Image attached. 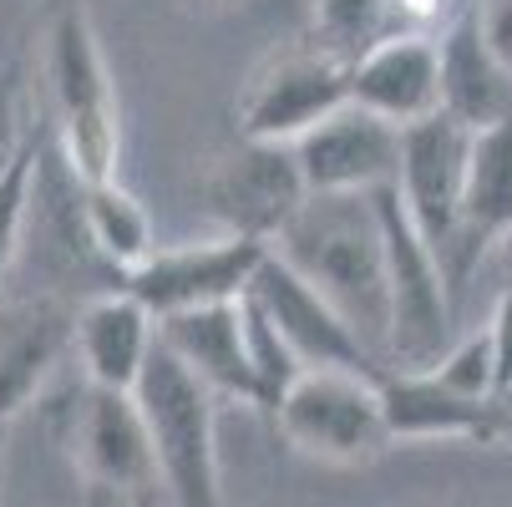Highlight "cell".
I'll return each mask as SVG.
<instances>
[{
  "label": "cell",
  "mask_w": 512,
  "mask_h": 507,
  "mask_svg": "<svg viewBox=\"0 0 512 507\" xmlns=\"http://www.w3.org/2000/svg\"><path fill=\"white\" fill-rule=\"evenodd\" d=\"M41 61L51 92V142L82 183L117 178L122 112L87 0H41Z\"/></svg>",
  "instance_id": "cell-2"
},
{
  "label": "cell",
  "mask_w": 512,
  "mask_h": 507,
  "mask_svg": "<svg viewBox=\"0 0 512 507\" xmlns=\"http://www.w3.org/2000/svg\"><path fill=\"white\" fill-rule=\"evenodd\" d=\"M269 249L305 274L376 355L386 350V249L371 193H305Z\"/></svg>",
  "instance_id": "cell-1"
},
{
  "label": "cell",
  "mask_w": 512,
  "mask_h": 507,
  "mask_svg": "<svg viewBox=\"0 0 512 507\" xmlns=\"http://www.w3.org/2000/svg\"><path fill=\"white\" fill-rule=\"evenodd\" d=\"M198 198L208 208V219L224 234H239V239H254V244L269 249L274 234L295 219V208L305 203V178H300L295 148L239 137L229 153H218L203 168Z\"/></svg>",
  "instance_id": "cell-6"
},
{
  "label": "cell",
  "mask_w": 512,
  "mask_h": 507,
  "mask_svg": "<svg viewBox=\"0 0 512 507\" xmlns=\"http://www.w3.org/2000/svg\"><path fill=\"white\" fill-rule=\"evenodd\" d=\"M77 208H82V234L92 244V254L102 259L107 274H132L142 259L158 249L153 219L142 198L132 188H122L117 178H97V183H77Z\"/></svg>",
  "instance_id": "cell-20"
},
{
  "label": "cell",
  "mask_w": 512,
  "mask_h": 507,
  "mask_svg": "<svg viewBox=\"0 0 512 507\" xmlns=\"http://www.w3.org/2000/svg\"><path fill=\"white\" fill-rule=\"evenodd\" d=\"M244 295L269 315V325L279 330V340L295 350L300 366H325V371H355V376H371L381 381L386 366H381V355L365 345L350 320L320 295V289L295 274L274 249H264V259L254 264V279Z\"/></svg>",
  "instance_id": "cell-7"
},
{
  "label": "cell",
  "mask_w": 512,
  "mask_h": 507,
  "mask_svg": "<svg viewBox=\"0 0 512 507\" xmlns=\"http://www.w3.org/2000/svg\"><path fill=\"white\" fill-rule=\"evenodd\" d=\"M36 153H41V127H26L21 148L0 168V295H6V284L21 264V249H26V203H31Z\"/></svg>",
  "instance_id": "cell-23"
},
{
  "label": "cell",
  "mask_w": 512,
  "mask_h": 507,
  "mask_svg": "<svg viewBox=\"0 0 512 507\" xmlns=\"http://www.w3.org/2000/svg\"><path fill=\"white\" fill-rule=\"evenodd\" d=\"M497 254H502V264H507V274H512V229L497 239Z\"/></svg>",
  "instance_id": "cell-30"
},
{
  "label": "cell",
  "mask_w": 512,
  "mask_h": 507,
  "mask_svg": "<svg viewBox=\"0 0 512 507\" xmlns=\"http://www.w3.org/2000/svg\"><path fill=\"white\" fill-rule=\"evenodd\" d=\"M467 127L447 112H431L401 127V158H396V198L411 229L426 239L436 264H447L457 239V203H462V163H467Z\"/></svg>",
  "instance_id": "cell-11"
},
{
  "label": "cell",
  "mask_w": 512,
  "mask_h": 507,
  "mask_svg": "<svg viewBox=\"0 0 512 507\" xmlns=\"http://www.w3.org/2000/svg\"><path fill=\"white\" fill-rule=\"evenodd\" d=\"M56 437L87 487H102V492L158 487L148 426H142L132 391H107V386L82 381V391H71V401L61 406Z\"/></svg>",
  "instance_id": "cell-9"
},
{
  "label": "cell",
  "mask_w": 512,
  "mask_h": 507,
  "mask_svg": "<svg viewBox=\"0 0 512 507\" xmlns=\"http://www.w3.org/2000/svg\"><path fill=\"white\" fill-rule=\"evenodd\" d=\"M381 411L391 442H472L512 447V406L497 396H462L426 371H386Z\"/></svg>",
  "instance_id": "cell-13"
},
{
  "label": "cell",
  "mask_w": 512,
  "mask_h": 507,
  "mask_svg": "<svg viewBox=\"0 0 512 507\" xmlns=\"http://www.w3.org/2000/svg\"><path fill=\"white\" fill-rule=\"evenodd\" d=\"M71 315H77V305H66L61 295H0V431L26 406H36V396L66 360Z\"/></svg>",
  "instance_id": "cell-15"
},
{
  "label": "cell",
  "mask_w": 512,
  "mask_h": 507,
  "mask_svg": "<svg viewBox=\"0 0 512 507\" xmlns=\"http://www.w3.org/2000/svg\"><path fill=\"white\" fill-rule=\"evenodd\" d=\"M198 6H224V0H198Z\"/></svg>",
  "instance_id": "cell-32"
},
{
  "label": "cell",
  "mask_w": 512,
  "mask_h": 507,
  "mask_svg": "<svg viewBox=\"0 0 512 507\" xmlns=\"http://www.w3.org/2000/svg\"><path fill=\"white\" fill-rule=\"evenodd\" d=\"M462 11L467 0H386V26L401 36H442Z\"/></svg>",
  "instance_id": "cell-25"
},
{
  "label": "cell",
  "mask_w": 512,
  "mask_h": 507,
  "mask_svg": "<svg viewBox=\"0 0 512 507\" xmlns=\"http://www.w3.org/2000/svg\"><path fill=\"white\" fill-rule=\"evenodd\" d=\"M436 77H442V112L467 132L512 117V71L482 46L472 6L436 36Z\"/></svg>",
  "instance_id": "cell-19"
},
{
  "label": "cell",
  "mask_w": 512,
  "mask_h": 507,
  "mask_svg": "<svg viewBox=\"0 0 512 507\" xmlns=\"http://www.w3.org/2000/svg\"><path fill=\"white\" fill-rule=\"evenodd\" d=\"M381 36H391L386 0H310V41L325 56L350 66L365 46H376Z\"/></svg>",
  "instance_id": "cell-21"
},
{
  "label": "cell",
  "mask_w": 512,
  "mask_h": 507,
  "mask_svg": "<svg viewBox=\"0 0 512 507\" xmlns=\"http://www.w3.org/2000/svg\"><path fill=\"white\" fill-rule=\"evenodd\" d=\"M239 320H244V350H249V371H254V406L274 416L279 396L289 391V381L305 366L295 360V350L279 340V330L269 325V315L249 295H239Z\"/></svg>",
  "instance_id": "cell-22"
},
{
  "label": "cell",
  "mask_w": 512,
  "mask_h": 507,
  "mask_svg": "<svg viewBox=\"0 0 512 507\" xmlns=\"http://www.w3.org/2000/svg\"><path fill=\"white\" fill-rule=\"evenodd\" d=\"M153 345H158V320L127 289H97L71 315V355L82 360V376L92 386L132 391Z\"/></svg>",
  "instance_id": "cell-17"
},
{
  "label": "cell",
  "mask_w": 512,
  "mask_h": 507,
  "mask_svg": "<svg viewBox=\"0 0 512 507\" xmlns=\"http://www.w3.org/2000/svg\"><path fill=\"white\" fill-rule=\"evenodd\" d=\"M381 249H386V371H426L452 345V295L442 264L401 213L396 188H376Z\"/></svg>",
  "instance_id": "cell-4"
},
{
  "label": "cell",
  "mask_w": 512,
  "mask_h": 507,
  "mask_svg": "<svg viewBox=\"0 0 512 507\" xmlns=\"http://www.w3.org/2000/svg\"><path fill=\"white\" fill-rule=\"evenodd\" d=\"M472 26H477L482 46L512 71V0H477V6H472Z\"/></svg>",
  "instance_id": "cell-26"
},
{
  "label": "cell",
  "mask_w": 512,
  "mask_h": 507,
  "mask_svg": "<svg viewBox=\"0 0 512 507\" xmlns=\"http://www.w3.org/2000/svg\"><path fill=\"white\" fill-rule=\"evenodd\" d=\"M158 340L183 360V366L213 391L254 406V371H249V350H244V320L239 300L224 305H198L158 320Z\"/></svg>",
  "instance_id": "cell-18"
},
{
  "label": "cell",
  "mask_w": 512,
  "mask_h": 507,
  "mask_svg": "<svg viewBox=\"0 0 512 507\" xmlns=\"http://www.w3.org/2000/svg\"><path fill=\"white\" fill-rule=\"evenodd\" d=\"M21 137H26V122H16L6 107H0V168L11 163V153L21 148Z\"/></svg>",
  "instance_id": "cell-29"
},
{
  "label": "cell",
  "mask_w": 512,
  "mask_h": 507,
  "mask_svg": "<svg viewBox=\"0 0 512 507\" xmlns=\"http://www.w3.org/2000/svg\"><path fill=\"white\" fill-rule=\"evenodd\" d=\"M289 148H295L305 193H376L396 183L401 127L345 102L340 112L315 122L305 137H295Z\"/></svg>",
  "instance_id": "cell-12"
},
{
  "label": "cell",
  "mask_w": 512,
  "mask_h": 507,
  "mask_svg": "<svg viewBox=\"0 0 512 507\" xmlns=\"http://www.w3.org/2000/svg\"><path fill=\"white\" fill-rule=\"evenodd\" d=\"M487 340H492V366H497V396L512 381V284L497 295V310L487 320Z\"/></svg>",
  "instance_id": "cell-27"
},
{
  "label": "cell",
  "mask_w": 512,
  "mask_h": 507,
  "mask_svg": "<svg viewBox=\"0 0 512 507\" xmlns=\"http://www.w3.org/2000/svg\"><path fill=\"white\" fill-rule=\"evenodd\" d=\"M259 259H264V244L239 239V234H218L203 244H173V249L158 244L132 274H122L117 289H127L153 320H163L178 310L239 300Z\"/></svg>",
  "instance_id": "cell-10"
},
{
  "label": "cell",
  "mask_w": 512,
  "mask_h": 507,
  "mask_svg": "<svg viewBox=\"0 0 512 507\" xmlns=\"http://www.w3.org/2000/svg\"><path fill=\"white\" fill-rule=\"evenodd\" d=\"M132 401L148 426L153 472L173 507H224L218 477V396L158 340L142 360Z\"/></svg>",
  "instance_id": "cell-3"
},
{
  "label": "cell",
  "mask_w": 512,
  "mask_h": 507,
  "mask_svg": "<svg viewBox=\"0 0 512 507\" xmlns=\"http://www.w3.org/2000/svg\"><path fill=\"white\" fill-rule=\"evenodd\" d=\"M426 376L442 381L447 391H462V396H497V366H492L487 330L452 340L442 355H436V366H426Z\"/></svg>",
  "instance_id": "cell-24"
},
{
  "label": "cell",
  "mask_w": 512,
  "mask_h": 507,
  "mask_svg": "<svg viewBox=\"0 0 512 507\" xmlns=\"http://www.w3.org/2000/svg\"><path fill=\"white\" fill-rule=\"evenodd\" d=\"M497 401H507V406H512V381H507V386H502V396H497Z\"/></svg>",
  "instance_id": "cell-31"
},
{
  "label": "cell",
  "mask_w": 512,
  "mask_h": 507,
  "mask_svg": "<svg viewBox=\"0 0 512 507\" xmlns=\"http://www.w3.org/2000/svg\"><path fill=\"white\" fill-rule=\"evenodd\" d=\"M345 102H350L345 61L325 56L315 41L289 46L249 77V87L239 97V137L284 142L289 148L295 137H305L315 122H325Z\"/></svg>",
  "instance_id": "cell-8"
},
{
  "label": "cell",
  "mask_w": 512,
  "mask_h": 507,
  "mask_svg": "<svg viewBox=\"0 0 512 507\" xmlns=\"http://www.w3.org/2000/svg\"><path fill=\"white\" fill-rule=\"evenodd\" d=\"M87 507H158V487H137V492H102V487H87Z\"/></svg>",
  "instance_id": "cell-28"
},
{
  "label": "cell",
  "mask_w": 512,
  "mask_h": 507,
  "mask_svg": "<svg viewBox=\"0 0 512 507\" xmlns=\"http://www.w3.org/2000/svg\"><path fill=\"white\" fill-rule=\"evenodd\" d=\"M350 102L376 112L391 127H411L431 112H442V77H436V36H381L365 46L350 66Z\"/></svg>",
  "instance_id": "cell-16"
},
{
  "label": "cell",
  "mask_w": 512,
  "mask_h": 507,
  "mask_svg": "<svg viewBox=\"0 0 512 507\" xmlns=\"http://www.w3.org/2000/svg\"><path fill=\"white\" fill-rule=\"evenodd\" d=\"M274 421L295 452L315 462H335V467H365L391 447L381 381L355 376V371L305 366L279 396Z\"/></svg>",
  "instance_id": "cell-5"
},
{
  "label": "cell",
  "mask_w": 512,
  "mask_h": 507,
  "mask_svg": "<svg viewBox=\"0 0 512 507\" xmlns=\"http://www.w3.org/2000/svg\"><path fill=\"white\" fill-rule=\"evenodd\" d=\"M512 229V117L477 127L467 137V163H462V203H457V239L442 264L447 295L457 300L472 269L487 249Z\"/></svg>",
  "instance_id": "cell-14"
}]
</instances>
